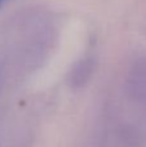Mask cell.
<instances>
[{
  "mask_svg": "<svg viewBox=\"0 0 146 147\" xmlns=\"http://www.w3.org/2000/svg\"><path fill=\"white\" fill-rule=\"evenodd\" d=\"M3 1H4V0H0V7H1V4H3Z\"/></svg>",
  "mask_w": 146,
  "mask_h": 147,
  "instance_id": "obj_1",
  "label": "cell"
}]
</instances>
